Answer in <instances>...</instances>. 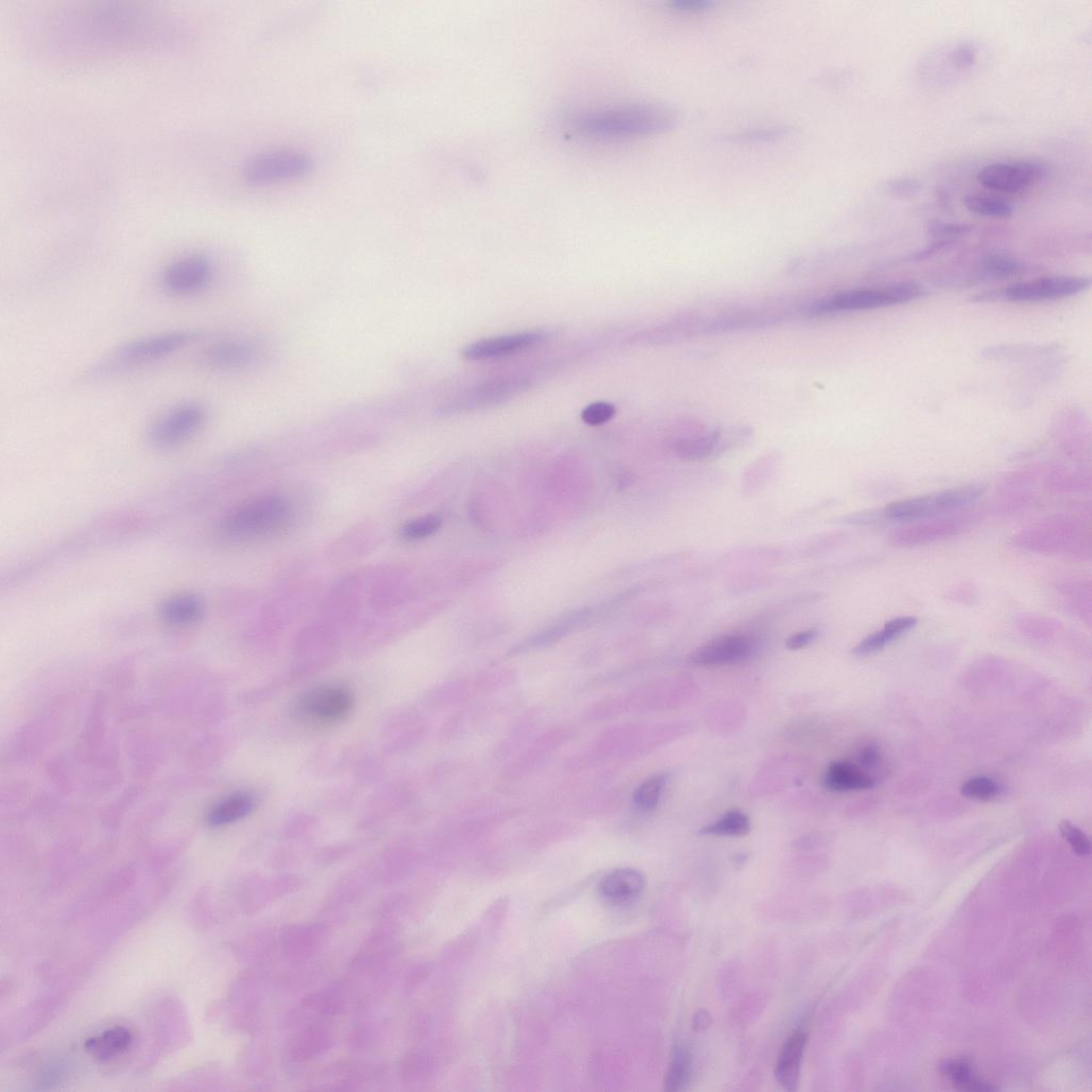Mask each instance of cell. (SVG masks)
Wrapping results in <instances>:
<instances>
[{
	"label": "cell",
	"instance_id": "6da1fadb",
	"mask_svg": "<svg viewBox=\"0 0 1092 1092\" xmlns=\"http://www.w3.org/2000/svg\"><path fill=\"white\" fill-rule=\"evenodd\" d=\"M672 110L652 104H634L592 110L575 117V131L586 137L617 139L638 137L673 129Z\"/></svg>",
	"mask_w": 1092,
	"mask_h": 1092
},
{
	"label": "cell",
	"instance_id": "7a4b0ae2",
	"mask_svg": "<svg viewBox=\"0 0 1092 1092\" xmlns=\"http://www.w3.org/2000/svg\"><path fill=\"white\" fill-rule=\"evenodd\" d=\"M294 507L281 494L261 495L234 508L220 525L223 536L232 541L269 538L289 528Z\"/></svg>",
	"mask_w": 1092,
	"mask_h": 1092
},
{
	"label": "cell",
	"instance_id": "3957f363",
	"mask_svg": "<svg viewBox=\"0 0 1092 1092\" xmlns=\"http://www.w3.org/2000/svg\"><path fill=\"white\" fill-rule=\"evenodd\" d=\"M984 490L978 486H966L941 491L886 506L874 512L875 523L926 521L952 512H958L978 501Z\"/></svg>",
	"mask_w": 1092,
	"mask_h": 1092
},
{
	"label": "cell",
	"instance_id": "277c9868",
	"mask_svg": "<svg viewBox=\"0 0 1092 1092\" xmlns=\"http://www.w3.org/2000/svg\"><path fill=\"white\" fill-rule=\"evenodd\" d=\"M922 294V291L920 287L913 284L895 285L880 290L845 292L818 301L811 308V313L816 315H827L832 314V313L890 307L917 299L921 297Z\"/></svg>",
	"mask_w": 1092,
	"mask_h": 1092
},
{
	"label": "cell",
	"instance_id": "5b68a950",
	"mask_svg": "<svg viewBox=\"0 0 1092 1092\" xmlns=\"http://www.w3.org/2000/svg\"><path fill=\"white\" fill-rule=\"evenodd\" d=\"M313 160L298 151H276L253 157L243 168L245 181L256 185L299 179L311 172Z\"/></svg>",
	"mask_w": 1092,
	"mask_h": 1092
},
{
	"label": "cell",
	"instance_id": "8992f818",
	"mask_svg": "<svg viewBox=\"0 0 1092 1092\" xmlns=\"http://www.w3.org/2000/svg\"><path fill=\"white\" fill-rule=\"evenodd\" d=\"M353 707V697L341 687H323L306 693L295 706L303 722L327 725L344 721Z\"/></svg>",
	"mask_w": 1092,
	"mask_h": 1092
},
{
	"label": "cell",
	"instance_id": "52a82bcc",
	"mask_svg": "<svg viewBox=\"0 0 1092 1092\" xmlns=\"http://www.w3.org/2000/svg\"><path fill=\"white\" fill-rule=\"evenodd\" d=\"M196 332H170L137 338L122 345L114 355V366L129 367L168 357L198 338Z\"/></svg>",
	"mask_w": 1092,
	"mask_h": 1092
},
{
	"label": "cell",
	"instance_id": "ba28073f",
	"mask_svg": "<svg viewBox=\"0 0 1092 1092\" xmlns=\"http://www.w3.org/2000/svg\"><path fill=\"white\" fill-rule=\"evenodd\" d=\"M206 420V412L198 403L176 406L151 427L150 442L159 448L173 447L196 434Z\"/></svg>",
	"mask_w": 1092,
	"mask_h": 1092
},
{
	"label": "cell",
	"instance_id": "9c48e42d",
	"mask_svg": "<svg viewBox=\"0 0 1092 1092\" xmlns=\"http://www.w3.org/2000/svg\"><path fill=\"white\" fill-rule=\"evenodd\" d=\"M1088 278L1051 277L1013 285L997 295L998 298L1012 302H1037L1054 300L1077 295L1088 289Z\"/></svg>",
	"mask_w": 1092,
	"mask_h": 1092
},
{
	"label": "cell",
	"instance_id": "30bf717a",
	"mask_svg": "<svg viewBox=\"0 0 1092 1092\" xmlns=\"http://www.w3.org/2000/svg\"><path fill=\"white\" fill-rule=\"evenodd\" d=\"M1046 172L1045 167L1037 163H995L981 169L977 180L987 188L1017 193L1043 179Z\"/></svg>",
	"mask_w": 1092,
	"mask_h": 1092
},
{
	"label": "cell",
	"instance_id": "8fae6325",
	"mask_svg": "<svg viewBox=\"0 0 1092 1092\" xmlns=\"http://www.w3.org/2000/svg\"><path fill=\"white\" fill-rule=\"evenodd\" d=\"M755 653V642L744 635H725L693 652L691 663L700 666H726L746 662Z\"/></svg>",
	"mask_w": 1092,
	"mask_h": 1092
},
{
	"label": "cell",
	"instance_id": "7c38bea8",
	"mask_svg": "<svg viewBox=\"0 0 1092 1092\" xmlns=\"http://www.w3.org/2000/svg\"><path fill=\"white\" fill-rule=\"evenodd\" d=\"M213 275L210 261L201 256L175 260L163 274V284L169 292L189 295L205 289Z\"/></svg>",
	"mask_w": 1092,
	"mask_h": 1092
},
{
	"label": "cell",
	"instance_id": "4fadbf2b",
	"mask_svg": "<svg viewBox=\"0 0 1092 1092\" xmlns=\"http://www.w3.org/2000/svg\"><path fill=\"white\" fill-rule=\"evenodd\" d=\"M545 340V336L537 332H525L513 335L488 338V340L473 343L462 351L463 357L472 361L490 360L505 357L535 346Z\"/></svg>",
	"mask_w": 1092,
	"mask_h": 1092
},
{
	"label": "cell",
	"instance_id": "5bb4252c",
	"mask_svg": "<svg viewBox=\"0 0 1092 1092\" xmlns=\"http://www.w3.org/2000/svg\"><path fill=\"white\" fill-rule=\"evenodd\" d=\"M966 522V518H959V516L958 518L933 520L914 528L895 531L891 538L895 546L903 547L924 546L937 540L958 535L964 528Z\"/></svg>",
	"mask_w": 1092,
	"mask_h": 1092
},
{
	"label": "cell",
	"instance_id": "9a60e30c",
	"mask_svg": "<svg viewBox=\"0 0 1092 1092\" xmlns=\"http://www.w3.org/2000/svg\"><path fill=\"white\" fill-rule=\"evenodd\" d=\"M807 1041L806 1032L800 1029L796 1030L787 1038L780 1054H779L775 1077L787 1091L797 1090Z\"/></svg>",
	"mask_w": 1092,
	"mask_h": 1092
},
{
	"label": "cell",
	"instance_id": "2e32d148",
	"mask_svg": "<svg viewBox=\"0 0 1092 1092\" xmlns=\"http://www.w3.org/2000/svg\"><path fill=\"white\" fill-rule=\"evenodd\" d=\"M645 886V877L638 870L619 868L603 878L599 891L607 902L622 904L637 900Z\"/></svg>",
	"mask_w": 1092,
	"mask_h": 1092
},
{
	"label": "cell",
	"instance_id": "e0dca14e",
	"mask_svg": "<svg viewBox=\"0 0 1092 1092\" xmlns=\"http://www.w3.org/2000/svg\"><path fill=\"white\" fill-rule=\"evenodd\" d=\"M257 357L254 345L244 341H223L211 345L206 351L207 366L220 370L248 367Z\"/></svg>",
	"mask_w": 1092,
	"mask_h": 1092
},
{
	"label": "cell",
	"instance_id": "ac0fdd59",
	"mask_svg": "<svg viewBox=\"0 0 1092 1092\" xmlns=\"http://www.w3.org/2000/svg\"><path fill=\"white\" fill-rule=\"evenodd\" d=\"M826 789L833 792H850L873 789L875 780L849 761H834L828 767L823 779Z\"/></svg>",
	"mask_w": 1092,
	"mask_h": 1092
},
{
	"label": "cell",
	"instance_id": "d6986e66",
	"mask_svg": "<svg viewBox=\"0 0 1092 1092\" xmlns=\"http://www.w3.org/2000/svg\"><path fill=\"white\" fill-rule=\"evenodd\" d=\"M206 604L196 595L185 594L166 600L159 609V616L167 624L184 626L198 622L205 615Z\"/></svg>",
	"mask_w": 1092,
	"mask_h": 1092
},
{
	"label": "cell",
	"instance_id": "ffe728a7",
	"mask_svg": "<svg viewBox=\"0 0 1092 1092\" xmlns=\"http://www.w3.org/2000/svg\"><path fill=\"white\" fill-rule=\"evenodd\" d=\"M256 806V799L247 792H237L220 800L210 809L207 822L213 827H223L239 822L248 816Z\"/></svg>",
	"mask_w": 1092,
	"mask_h": 1092
},
{
	"label": "cell",
	"instance_id": "44dd1931",
	"mask_svg": "<svg viewBox=\"0 0 1092 1092\" xmlns=\"http://www.w3.org/2000/svg\"><path fill=\"white\" fill-rule=\"evenodd\" d=\"M133 1044L131 1031L123 1027L107 1029L96 1037L90 1038L84 1048L97 1060L106 1062L129 1051Z\"/></svg>",
	"mask_w": 1092,
	"mask_h": 1092
},
{
	"label": "cell",
	"instance_id": "7402d4cb",
	"mask_svg": "<svg viewBox=\"0 0 1092 1092\" xmlns=\"http://www.w3.org/2000/svg\"><path fill=\"white\" fill-rule=\"evenodd\" d=\"M917 624L918 619L914 617L895 618V619L886 622L882 630L863 639L859 645L853 649L852 653L861 657L874 654L876 652L883 650L888 643L900 638L904 634L908 633Z\"/></svg>",
	"mask_w": 1092,
	"mask_h": 1092
},
{
	"label": "cell",
	"instance_id": "603a6c76",
	"mask_svg": "<svg viewBox=\"0 0 1092 1092\" xmlns=\"http://www.w3.org/2000/svg\"><path fill=\"white\" fill-rule=\"evenodd\" d=\"M722 439L721 430H710L705 435L679 439L674 445V451L683 460H701L721 450Z\"/></svg>",
	"mask_w": 1092,
	"mask_h": 1092
},
{
	"label": "cell",
	"instance_id": "cb8c5ba5",
	"mask_svg": "<svg viewBox=\"0 0 1092 1092\" xmlns=\"http://www.w3.org/2000/svg\"><path fill=\"white\" fill-rule=\"evenodd\" d=\"M942 1072L950 1079L954 1085L967 1091H994L995 1087L990 1085L976 1077L972 1065L964 1058H955L946 1061L941 1066Z\"/></svg>",
	"mask_w": 1092,
	"mask_h": 1092
},
{
	"label": "cell",
	"instance_id": "d4e9b609",
	"mask_svg": "<svg viewBox=\"0 0 1092 1092\" xmlns=\"http://www.w3.org/2000/svg\"><path fill=\"white\" fill-rule=\"evenodd\" d=\"M692 1079V1060L687 1048H674L665 1078V1090L676 1092L688 1089Z\"/></svg>",
	"mask_w": 1092,
	"mask_h": 1092
},
{
	"label": "cell",
	"instance_id": "484cf974",
	"mask_svg": "<svg viewBox=\"0 0 1092 1092\" xmlns=\"http://www.w3.org/2000/svg\"><path fill=\"white\" fill-rule=\"evenodd\" d=\"M751 831V823L746 813L741 810H731L726 812L725 815L716 820L715 823L709 824L702 829L701 834L715 835V836H744Z\"/></svg>",
	"mask_w": 1092,
	"mask_h": 1092
},
{
	"label": "cell",
	"instance_id": "4316f807",
	"mask_svg": "<svg viewBox=\"0 0 1092 1092\" xmlns=\"http://www.w3.org/2000/svg\"><path fill=\"white\" fill-rule=\"evenodd\" d=\"M964 206L971 213L996 219L1010 218L1013 214V207L1002 199L983 196V194H969L964 199Z\"/></svg>",
	"mask_w": 1092,
	"mask_h": 1092
},
{
	"label": "cell",
	"instance_id": "83f0119b",
	"mask_svg": "<svg viewBox=\"0 0 1092 1092\" xmlns=\"http://www.w3.org/2000/svg\"><path fill=\"white\" fill-rule=\"evenodd\" d=\"M668 780L665 774L655 775L643 781L633 795L635 806L642 811H652L657 807Z\"/></svg>",
	"mask_w": 1092,
	"mask_h": 1092
},
{
	"label": "cell",
	"instance_id": "f1b7e54d",
	"mask_svg": "<svg viewBox=\"0 0 1092 1092\" xmlns=\"http://www.w3.org/2000/svg\"><path fill=\"white\" fill-rule=\"evenodd\" d=\"M522 387V383H515L512 381H501V383H494L493 385H487L484 388H478V392L473 393L465 397V406H479V404L496 403L497 401H503L507 396L519 391Z\"/></svg>",
	"mask_w": 1092,
	"mask_h": 1092
},
{
	"label": "cell",
	"instance_id": "f546056e",
	"mask_svg": "<svg viewBox=\"0 0 1092 1092\" xmlns=\"http://www.w3.org/2000/svg\"><path fill=\"white\" fill-rule=\"evenodd\" d=\"M442 519L435 514L406 522L400 529V536L405 541H420L434 536L441 528Z\"/></svg>",
	"mask_w": 1092,
	"mask_h": 1092
},
{
	"label": "cell",
	"instance_id": "4dcf8cb0",
	"mask_svg": "<svg viewBox=\"0 0 1092 1092\" xmlns=\"http://www.w3.org/2000/svg\"><path fill=\"white\" fill-rule=\"evenodd\" d=\"M1002 792V787L997 784L993 779L986 777H977L971 779L967 783L961 787V794L964 797L976 799L980 801H989L997 797Z\"/></svg>",
	"mask_w": 1092,
	"mask_h": 1092
},
{
	"label": "cell",
	"instance_id": "1f68e13d",
	"mask_svg": "<svg viewBox=\"0 0 1092 1092\" xmlns=\"http://www.w3.org/2000/svg\"><path fill=\"white\" fill-rule=\"evenodd\" d=\"M1061 833L1072 850L1080 857H1087L1091 853L1089 837L1081 829L1073 825L1070 820H1063L1060 824Z\"/></svg>",
	"mask_w": 1092,
	"mask_h": 1092
},
{
	"label": "cell",
	"instance_id": "d6a6232c",
	"mask_svg": "<svg viewBox=\"0 0 1092 1092\" xmlns=\"http://www.w3.org/2000/svg\"><path fill=\"white\" fill-rule=\"evenodd\" d=\"M616 414V406L607 403H595L586 406L582 412V420L591 426L602 425L611 421Z\"/></svg>",
	"mask_w": 1092,
	"mask_h": 1092
},
{
	"label": "cell",
	"instance_id": "836d02e7",
	"mask_svg": "<svg viewBox=\"0 0 1092 1092\" xmlns=\"http://www.w3.org/2000/svg\"><path fill=\"white\" fill-rule=\"evenodd\" d=\"M789 130L784 127H773V129H759L748 132H743L733 135L731 140L746 141V142H764L780 139L789 134Z\"/></svg>",
	"mask_w": 1092,
	"mask_h": 1092
},
{
	"label": "cell",
	"instance_id": "e575fe53",
	"mask_svg": "<svg viewBox=\"0 0 1092 1092\" xmlns=\"http://www.w3.org/2000/svg\"><path fill=\"white\" fill-rule=\"evenodd\" d=\"M921 184L913 180H896L886 184V190L894 197L904 198L920 190Z\"/></svg>",
	"mask_w": 1092,
	"mask_h": 1092
},
{
	"label": "cell",
	"instance_id": "d590c367",
	"mask_svg": "<svg viewBox=\"0 0 1092 1092\" xmlns=\"http://www.w3.org/2000/svg\"><path fill=\"white\" fill-rule=\"evenodd\" d=\"M1017 268V262L1003 257H992L986 261V269L994 275H1009Z\"/></svg>",
	"mask_w": 1092,
	"mask_h": 1092
},
{
	"label": "cell",
	"instance_id": "8d00e7d4",
	"mask_svg": "<svg viewBox=\"0 0 1092 1092\" xmlns=\"http://www.w3.org/2000/svg\"><path fill=\"white\" fill-rule=\"evenodd\" d=\"M818 633L819 632L817 629H810L795 634L793 636L786 640V647L790 650H800L806 648L810 645V643L817 638Z\"/></svg>",
	"mask_w": 1092,
	"mask_h": 1092
},
{
	"label": "cell",
	"instance_id": "74e56055",
	"mask_svg": "<svg viewBox=\"0 0 1092 1092\" xmlns=\"http://www.w3.org/2000/svg\"><path fill=\"white\" fill-rule=\"evenodd\" d=\"M971 227L963 224H947L942 223H931L929 224V232L935 236H958L970 232Z\"/></svg>",
	"mask_w": 1092,
	"mask_h": 1092
},
{
	"label": "cell",
	"instance_id": "f35d334b",
	"mask_svg": "<svg viewBox=\"0 0 1092 1092\" xmlns=\"http://www.w3.org/2000/svg\"><path fill=\"white\" fill-rule=\"evenodd\" d=\"M976 52L975 47L970 45H961L952 55V63L955 66L968 67L975 63Z\"/></svg>",
	"mask_w": 1092,
	"mask_h": 1092
},
{
	"label": "cell",
	"instance_id": "ab89813d",
	"mask_svg": "<svg viewBox=\"0 0 1092 1092\" xmlns=\"http://www.w3.org/2000/svg\"><path fill=\"white\" fill-rule=\"evenodd\" d=\"M671 6L677 10L688 12H702L714 6L710 0H674Z\"/></svg>",
	"mask_w": 1092,
	"mask_h": 1092
},
{
	"label": "cell",
	"instance_id": "60d3db41",
	"mask_svg": "<svg viewBox=\"0 0 1092 1092\" xmlns=\"http://www.w3.org/2000/svg\"><path fill=\"white\" fill-rule=\"evenodd\" d=\"M879 761V752L876 747L868 746L863 749L859 756V763L862 767L871 768L877 765Z\"/></svg>",
	"mask_w": 1092,
	"mask_h": 1092
},
{
	"label": "cell",
	"instance_id": "b9f144b4",
	"mask_svg": "<svg viewBox=\"0 0 1092 1092\" xmlns=\"http://www.w3.org/2000/svg\"><path fill=\"white\" fill-rule=\"evenodd\" d=\"M709 1024H710L709 1014L707 1013L706 1011H700L695 1015V1021H693V1027H695V1029H697V1030L706 1029L709 1026Z\"/></svg>",
	"mask_w": 1092,
	"mask_h": 1092
}]
</instances>
